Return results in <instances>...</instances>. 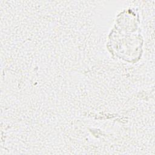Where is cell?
Wrapping results in <instances>:
<instances>
[{
	"mask_svg": "<svg viewBox=\"0 0 155 155\" xmlns=\"http://www.w3.org/2000/svg\"><path fill=\"white\" fill-rule=\"evenodd\" d=\"M143 41V38L138 31H125L114 26L108 35L107 47L114 56L134 64L142 56Z\"/></svg>",
	"mask_w": 155,
	"mask_h": 155,
	"instance_id": "cell-1",
	"label": "cell"
},
{
	"mask_svg": "<svg viewBox=\"0 0 155 155\" xmlns=\"http://www.w3.org/2000/svg\"><path fill=\"white\" fill-rule=\"evenodd\" d=\"M140 24L139 16L134 10L125 9L117 15L115 27L125 31H137Z\"/></svg>",
	"mask_w": 155,
	"mask_h": 155,
	"instance_id": "cell-2",
	"label": "cell"
}]
</instances>
